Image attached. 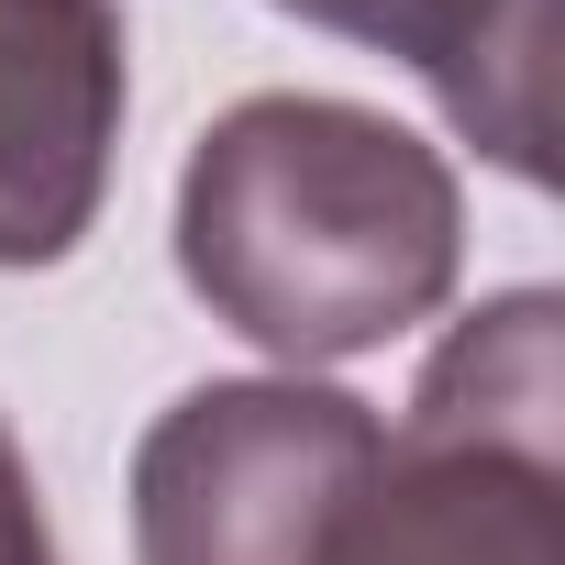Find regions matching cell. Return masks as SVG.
Wrapping results in <instances>:
<instances>
[{"mask_svg": "<svg viewBox=\"0 0 565 565\" xmlns=\"http://www.w3.org/2000/svg\"><path fill=\"white\" fill-rule=\"evenodd\" d=\"M344 45H377L433 78L466 145L510 178H554V0H277Z\"/></svg>", "mask_w": 565, "mask_h": 565, "instance_id": "5", "label": "cell"}, {"mask_svg": "<svg viewBox=\"0 0 565 565\" xmlns=\"http://www.w3.org/2000/svg\"><path fill=\"white\" fill-rule=\"evenodd\" d=\"M122 12L111 0H0V266H56L111 178Z\"/></svg>", "mask_w": 565, "mask_h": 565, "instance_id": "4", "label": "cell"}, {"mask_svg": "<svg viewBox=\"0 0 565 565\" xmlns=\"http://www.w3.org/2000/svg\"><path fill=\"white\" fill-rule=\"evenodd\" d=\"M388 433L344 388L222 377L134 444L145 565H344Z\"/></svg>", "mask_w": 565, "mask_h": 565, "instance_id": "3", "label": "cell"}, {"mask_svg": "<svg viewBox=\"0 0 565 565\" xmlns=\"http://www.w3.org/2000/svg\"><path fill=\"white\" fill-rule=\"evenodd\" d=\"M0 565H56V532L34 510V466H23L12 422H0Z\"/></svg>", "mask_w": 565, "mask_h": 565, "instance_id": "6", "label": "cell"}, {"mask_svg": "<svg viewBox=\"0 0 565 565\" xmlns=\"http://www.w3.org/2000/svg\"><path fill=\"white\" fill-rule=\"evenodd\" d=\"M565 366L554 300L510 289L422 366L399 444L366 477L344 565H565Z\"/></svg>", "mask_w": 565, "mask_h": 565, "instance_id": "2", "label": "cell"}, {"mask_svg": "<svg viewBox=\"0 0 565 565\" xmlns=\"http://www.w3.org/2000/svg\"><path fill=\"white\" fill-rule=\"evenodd\" d=\"M455 233V167L422 134L300 89L222 111L178 178V277L289 366H344L433 322Z\"/></svg>", "mask_w": 565, "mask_h": 565, "instance_id": "1", "label": "cell"}]
</instances>
